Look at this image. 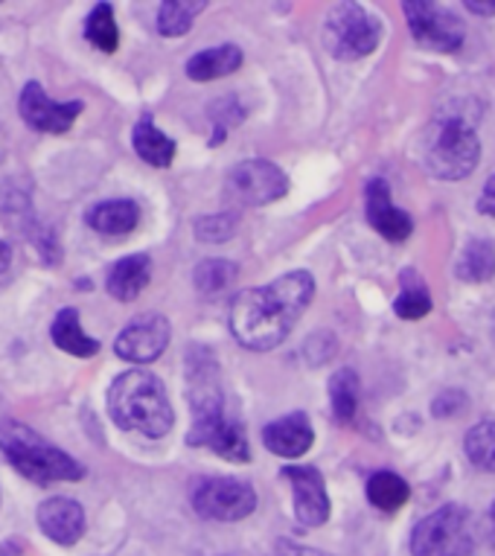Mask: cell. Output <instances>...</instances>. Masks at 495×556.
<instances>
[{"label":"cell","instance_id":"cell-1","mask_svg":"<svg viewBox=\"0 0 495 556\" xmlns=\"http://www.w3.org/2000/svg\"><path fill=\"white\" fill-rule=\"evenodd\" d=\"M315 298L309 271H289L263 289H245L230 303V332L254 353H268L289 338Z\"/></svg>","mask_w":495,"mask_h":556},{"label":"cell","instance_id":"cell-22","mask_svg":"<svg viewBox=\"0 0 495 556\" xmlns=\"http://www.w3.org/2000/svg\"><path fill=\"white\" fill-rule=\"evenodd\" d=\"M358 374L353 367H341L335 370L330 379V405H332V417L341 422V426H350L356 420L358 410Z\"/></svg>","mask_w":495,"mask_h":556},{"label":"cell","instance_id":"cell-4","mask_svg":"<svg viewBox=\"0 0 495 556\" xmlns=\"http://www.w3.org/2000/svg\"><path fill=\"white\" fill-rule=\"evenodd\" d=\"M0 452L15 472L38 483V486H50V483L59 481H82L85 478V466L76 457L53 446L36 429H29L12 417L0 420Z\"/></svg>","mask_w":495,"mask_h":556},{"label":"cell","instance_id":"cell-12","mask_svg":"<svg viewBox=\"0 0 495 556\" xmlns=\"http://www.w3.org/2000/svg\"><path fill=\"white\" fill-rule=\"evenodd\" d=\"M82 102H53L45 93V88L38 83H27L21 91L18 111L21 119L27 123L33 131L41 135H67L74 123L82 114Z\"/></svg>","mask_w":495,"mask_h":556},{"label":"cell","instance_id":"cell-7","mask_svg":"<svg viewBox=\"0 0 495 556\" xmlns=\"http://www.w3.org/2000/svg\"><path fill=\"white\" fill-rule=\"evenodd\" d=\"M411 556H475V536L467 507L446 504L414 528Z\"/></svg>","mask_w":495,"mask_h":556},{"label":"cell","instance_id":"cell-9","mask_svg":"<svg viewBox=\"0 0 495 556\" xmlns=\"http://www.w3.org/2000/svg\"><path fill=\"white\" fill-rule=\"evenodd\" d=\"M193 510L207 521H242L257 510V493L248 481L211 478L195 486Z\"/></svg>","mask_w":495,"mask_h":556},{"label":"cell","instance_id":"cell-28","mask_svg":"<svg viewBox=\"0 0 495 556\" xmlns=\"http://www.w3.org/2000/svg\"><path fill=\"white\" fill-rule=\"evenodd\" d=\"M464 448H467L469 460L481 472L495 475V422H478L467 431V440H464Z\"/></svg>","mask_w":495,"mask_h":556},{"label":"cell","instance_id":"cell-19","mask_svg":"<svg viewBox=\"0 0 495 556\" xmlns=\"http://www.w3.org/2000/svg\"><path fill=\"white\" fill-rule=\"evenodd\" d=\"M131 147L140 161H147L149 166H157V169H166L173 164L175 152H178L173 137L155 126L152 114H143V119H138V126L131 131Z\"/></svg>","mask_w":495,"mask_h":556},{"label":"cell","instance_id":"cell-18","mask_svg":"<svg viewBox=\"0 0 495 556\" xmlns=\"http://www.w3.org/2000/svg\"><path fill=\"white\" fill-rule=\"evenodd\" d=\"M149 277H152V260H149V254L123 256V260H117L109 268L105 289H109L114 301L131 303L143 294V289L149 286Z\"/></svg>","mask_w":495,"mask_h":556},{"label":"cell","instance_id":"cell-15","mask_svg":"<svg viewBox=\"0 0 495 556\" xmlns=\"http://www.w3.org/2000/svg\"><path fill=\"white\" fill-rule=\"evenodd\" d=\"M315 443V429L309 417L303 410H292L280 420L268 422L263 429V446L277 457H285V460H294V457H303Z\"/></svg>","mask_w":495,"mask_h":556},{"label":"cell","instance_id":"cell-5","mask_svg":"<svg viewBox=\"0 0 495 556\" xmlns=\"http://www.w3.org/2000/svg\"><path fill=\"white\" fill-rule=\"evenodd\" d=\"M481 161V137L475 123L464 111H441L431 119L429 135L422 140V166L441 181L467 178Z\"/></svg>","mask_w":495,"mask_h":556},{"label":"cell","instance_id":"cell-6","mask_svg":"<svg viewBox=\"0 0 495 556\" xmlns=\"http://www.w3.org/2000/svg\"><path fill=\"white\" fill-rule=\"evenodd\" d=\"M382 41V21L361 3H335L323 24V45L341 62H358Z\"/></svg>","mask_w":495,"mask_h":556},{"label":"cell","instance_id":"cell-17","mask_svg":"<svg viewBox=\"0 0 495 556\" xmlns=\"http://www.w3.org/2000/svg\"><path fill=\"white\" fill-rule=\"evenodd\" d=\"M140 207L138 201L131 199H111L91 204L85 211V225L102 237H129L131 230L138 228Z\"/></svg>","mask_w":495,"mask_h":556},{"label":"cell","instance_id":"cell-29","mask_svg":"<svg viewBox=\"0 0 495 556\" xmlns=\"http://www.w3.org/2000/svg\"><path fill=\"white\" fill-rule=\"evenodd\" d=\"M237 265L228 263V260H204V263L195 265L193 283L202 294H219L237 280Z\"/></svg>","mask_w":495,"mask_h":556},{"label":"cell","instance_id":"cell-24","mask_svg":"<svg viewBox=\"0 0 495 556\" xmlns=\"http://www.w3.org/2000/svg\"><path fill=\"white\" fill-rule=\"evenodd\" d=\"M207 10L204 0H166L157 10V33L164 38L187 36L195 24V15Z\"/></svg>","mask_w":495,"mask_h":556},{"label":"cell","instance_id":"cell-38","mask_svg":"<svg viewBox=\"0 0 495 556\" xmlns=\"http://www.w3.org/2000/svg\"><path fill=\"white\" fill-rule=\"evenodd\" d=\"M221 556H225V554H221Z\"/></svg>","mask_w":495,"mask_h":556},{"label":"cell","instance_id":"cell-25","mask_svg":"<svg viewBox=\"0 0 495 556\" xmlns=\"http://www.w3.org/2000/svg\"><path fill=\"white\" fill-rule=\"evenodd\" d=\"M464 283H486L495 277V248L486 239H472L464 254H460L458 265H455Z\"/></svg>","mask_w":495,"mask_h":556},{"label":"cell","instance_id":"cell-26","mask_svg":"<svg viewBox=\"0 0 495 556\" xmlns=\"http://www.w3.org/2000/svg\"><path fill=\"white\" fill-rule=\"evenodd\" d=\"M85 38L102 53H114L119 47V27L117 18H114V7L109 0H102L91 10V15L85 21Z\"/></svg>","mask_w":495,"mask_h":556},{"label":"cell","instance_id":"cell-35","mask_svg":"<svg viewBox=\"0 0 495 556\" xmlns=\"http://www.w3.org/2000/svg\"><path fill=\"white\" fill-rule=\"evenodd\" d=\"M10 265H12V248L10 242H3V239H0V274L10 271Z\"/></svg>","mask_w":495,"mask_h":556},{"label":"cell","instance_id":"cell-30","mask_svg":"<svg viewBox=\"0 0 495 556\" xmlns=\"http://www.w3.org/2000/svg\"><path fill=\"white\" fill-rule=\"evenodd\" d=\"M237 233V219L230 213H213V216H202L195 219V239L204 245H219L228 242Z\"/></svg>","mask_w":495,"mask_h":556},{"label":"cell","instance_id":"cell-8","mask_svg":"<svg viewBox=\"0 0 495 556\" xmlns=\"http://www.w3.org/2000/svg\"><path fill=\"white\" fill-rule=\"evenodd\" d=\"M285 192H289V175L263 157H248L237 164L225 181V195L230 204L239 207H266L283 199Z\"/></svg>","mask_w":495,"mask_h":556},{"label":"cell","instance_id":"cell-37","mask_svg":"<svg viewBox=\"0 0 495 556\" xmlns=\"http://www.w3.org/2000/svg\"><path fill=\"white\" fill-rule=\"evenodd\" d=\"M493 341H495V312H493Z\"/></svg>","mask_w":495,"mask_h":556},{"label":"cell","instance_id":"cell-11","mask_svg":"<svg viewBox=\"0 0 495 556\" xmlns=\"http://www.w3.org/2000/svg\"><path fill=\"white\" fill-rule=\"evenodd\" d=\"M169 338H173V329L164 315H155V312L140 315L119 332L114 341V353L131 365H152L155 358L164 356Z\"/></svg>","mask_w":495,"mask_h":556},{"label":"cell","instance_id":"cell-23","mask_svg":"<svg viewBox=\"0 0 495 556\" xmlns=\"http://www.w3.org/2000/svg\"><path fill=\"white\" fill-rule=\"evenodd\" d=\"M411 498V486L396 472H377L367 481V502L382 513H396Z\"/></svg>","mask_w":495,"mask_h":556},{"label":"cell","instance_id":"cell-13","mask_svg":"<svg viewBox=\"0 0 495 556\" xmlns=\"http://www.w3.org/2000/svg\"><path fill=\"white\" fill-rule=\"evenodd\" d=\"M280 475L292 483L294 516H297V521L306 525V528L327 525L332 504L321 469H315V466H285Z\"/></svg>","mask_w":495,"mask_h":556},{"label":"cell","instance_id":"cell-33","mask_svg":"<svg viewBox=\"0 0 495 556\" xmlns=\"http://www.w3.org/2000/svg\"><path fill=\"white\" fill-rule=\"evenodd\" d=\"M280 556H327L321 551H309V547H297L292 542H280Z\"/></svg>","mask_w":495,"mask_h":556},{"label":"cell","instance_id":"cell-10","mask_svg":"<svg viewBox=\"0 0 495 556\" xmlns=\"http://www.w3.org/2000/svg\"><path fill=\"white\" fill-rule=\"evenodd\" d=\"M414 41L434 53H458L467 27L441 3H403Z\"/></svg>","mask_w":495,"mask_h":556},{"label":"cell","instance_id":"cell-32","mask_svg":"<svg viewBox=\"0 0 495 556\" xmlns=\"http://www.w3.org/2000/svg\"><path fill=\"white\" fill-rule=\"evenodd\" d=\"M478 213H484V216L495 219V175L486 178L484 192L478 195Z\"/></svg>","mask_w":495,"mask_h":556},{"label":"cell","instance_id":"cell-27","mask_svg":"<svg viewBox=\"0 0 495 556\" xmlns=\"http://www.w3.org/2000/svg\"><path fill=\"white\" fill-rule=\"evenodd\" d=\"M394 312L403 320H420L431 312V294L426 283L420 280V274L405 268L403 271V292L394 301Z\"/></svg>","mask_w":495,"mask_h":556},{"label":"cell","instance_id":"cell-21","mask_svg":"<svg viewBox=\"0 0 495 556\" xmlns=\"http://www.w3.org/2000/svg\"><path fill=\"white\" fill-rule=\"evenodd\" d=\"M242 50L237 45H219L211 47V50H202L195 53L190 62H187V76L193 83H213V79H221V76L237 74L242 67Z\"/></svg>","mask_w":495,"mask_h":556},{"label":"cell","instance_id":"cell-36","mask_svg":"<svg viewBox=\"0 0 495 556\" xmlns=\"http://www.w3.org/2000/svg\"><path fill=\"white\" fill-rule=\"evenodd\" d=\"M486 539H490V545L495 547V502L493 507H490V513H486Z\"/></svg>","mask_w":495,"mask_h":556},{"label":"cell","instance_id":"cell-14","mask_svg":"<svg viewBox=\"0 0 495 556\" xmlns=\"http://www.w3.org/2000/svg\"><path fill=\"white\" fill-rule=\"evenodd\" d=\"M365 211L370 228L377 230L379 237H385L388 242H405V239L411 237V216L396 207L394 199H391V187H388V181H382V178L367 181Z\"/></svg>","mask_w":495,"mask_h":556},{"label":"cell","instance_id":"cell-3","mask_svg":"<svg viewBox=\"0 0 495 556\" xmlns=\"http://www.w3.org/2000/svg\"><path fill=\"white\" fill-rule=\"evenodd\" d=\"M109 414L119 431L152 440L166 438L175 426L166 384L149 370H129L111 382Z\"/></svg>","mask_w":495,"mask_h":556},{"label":"cell","instance_id":"cell-2","mask_svg":"<svg viewBox=\"0 0 495 556\" xmlns=\"http://www.w3.org/2000/svg\"><path fill=\"white\" fill-rule=\"evenodd\" d=\"M187 400L193 408V429L187 431V443L207 448L233 464H248L251 446L245 426L225 405L219 362L202 344L187 353Z\"/></svg>","mask_w":495,"mask_h":556},{"label":"cell","instance_id":"cell-31","mask_svg":"<svg viewBox=\"0 0 495 556\" xmlns=\"http://www.w3.org/2000/svg\"><path fill=\"white\" fill-rule=\"evenodd\" d=\"M467 393L464 391H443L437 400L431 402V414L441 417V420H449V417H458L460 410H467Z\"/></svg>","mask_w":495,"mask_h":556},{"label":"cell","instance_id":"cell-34","mask_svg":"<svg viewBox=\"0 0 495 556\" xmlns=\"http://www.w3.org/2000/svg\"><path fill=\"white\" fill-rule=\"evenodd\" d=\"M464 7H467L472 15H495V3H484V0H481V3H478V0H467Z\"/></svg>","mask_w":495,"mask_h":556},{"label":"cell","instance_id":"cell-16","mask_svg":"<svg viewBox=\"0 0 495 556\" xmlns=\"http://www.w3.org/2000/svg\"><path fill=\"white\" fill-rule=\"evenodd\" d=\"M38 528L47 539H53L55 545L71 547L76 545L85 533V510L82 504L65 495H55L50 502L38 507Z\"/></svg>","mask_w":495,"mask_h":556},{"label":"cell","instance_id":"cell-20","mask_svg":"<svg viewBox=\"0 0 495 556\" xmlns=\"http://www.w3.org/2000/svg\"><path fill=\"white\" fill-rule=\"evenodd\" d=\"M50 336H53V344L67 353V356L76 358H91L100 353V341L91 338L79 324V312L74 306H65V309H59L55 315L53 327H50Z\"/></svg>","mask_w":495,"mask_h":556}]
</instances>
